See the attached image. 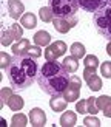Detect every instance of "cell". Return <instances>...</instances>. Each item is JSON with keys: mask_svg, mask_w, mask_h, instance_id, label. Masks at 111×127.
<instances>
[{"mask_svg": "<svg viewBox=\"0 0 111 127\" xmlns=\"http://www.w3.org/2000/svg\"><path fill=\"white\" fill-rule=\"evenodd\" d=\"M70 73L65 70L63 64L57 61H46L39 70L37 84L49 96H62L70 84Z\"/></svg>", "mask_w": 111, "mask_h": 127, "instance_id": "1", "label": "cell"}, {"mask_svg": "<svg viewBox=\"0 0 111 127\" xmlns=\"http://www.w3.org/2000/svg\"><path fill=\"white\" fill-rule=\"evenodd\" d=\"M39 65H37L36 59L29 58V56H14L6 68V74H8L9 84L14 90H25L34 84L37 81V74H39Z\"/></svg>", "mask_w": 111, "mask_h": 127, "instance_id": "2", "label": "cell"}, {"mask_svg": "<svg viewBox=\"0 0 111 127\" xmlns=\"http://www.w3.org/2000/svg\"><path fill=\"white\" fill-rule=\"evenodd\" d=\"M48 2L54 17L59 19H70L77 16V11L80 8L77 0H48Z\"/></svg>", "mask_w": 111, "mask_h": 127, "instance_id": "3", "label": "cell"}, {"mask_svg": "<svg viewBox=\"0 0 111 127\" xmlns=\"http://www.w3.org/2000/svg\"><path fill=\"white\" fill-rule=\"evenodd\" d=\"M94 27L103 39L111 40V5L94 12Z\"/></svg>", "mask_w": 111, "mask_h": 127, "instance_id": "4", "label": "cell"}, {"mask_svg": "<svg viewBox=\"0 0 111 127\" xmlns=\"http://www.w3.org/2000/svg\"><path fill=\"white\" fill-rule=\"evenodd\" d=\"M23 28L22 25L18 23H12L8 30H3L2 34H0V40H2V45L3 47H8L12 43V40H20L23 39Z\"/></svg>", "mask_w": 111, "mask_h": 127, "instance_id": "5", "label": "cell"}, {"mask_svg": "<svg viewBox=\"0 0 111 127\" xmlns=\"http://www.w3.org/2000/svg\"><path fill=\"white\" fill-rule=\"evenodd\" d=\"M66 43L62 42V40H56L53 43H49L45 50V59L46 61H56L57 58L63 56L66 53Z\"/></svg>", "mask_w": 111, "mask_h": 127, "instance_id": "6", "label": "cell"}, {"mask_svg": "<svg viewBox=\"0 0 111 127\" xmlns=\"http://www.w3.org/2000/svg\"><path fill=\"white\" fill-rule=\"evenodd\" d=\"M53 25H54V28L57 30L59 33L65 34V33H68L71 28H74V27L77 25V16L70 17V19H59V17H54V19H53Z\"/></svg>", "mask_w": 111, "mask_h": 127, "instance_id": "7", "label": "cell"}, {"mask_svg": "<svg viewBox=\"0 0 111 127\" xmlns=\"http://www.w3.org/2000/svg\"><path fill=\"white\" fill-rule=\"evenodd\" d=\"M79 6L88 12H96L99 9L105 8L107 5H110V0H77Z\"/></svg>", "mask_w": 111, "mask_h": 127, "instance_id": "8", "label": "cell"}, {"mask_svg": "<svg viewBox=\"0 0 111 127\" xmlns=\"http://www.w3.org/2000/svg\"><path fill=\"white\" fill-rule=\"evenodd\" d=\"M29 123L34 127H43L46 124V115L42 109H33L29 112Z\"/></svg>", "mask_w": 111, "mask_h": 127, "instance_id": "9", "label": "cell"}, {"mask_svg": "<svg viewBox=\"0 0 111 127\" xmlns=\"http://www.w3.org/2000/svg\"><path fill=\"white\" fill-rule=\"evenodd\" d=\"M25 12V6L20 0H8V14L12 19H22Z\"/></svg>", "mask_w": 111, "mask_h": 127, "instance_id": "10", "label": "cell"}, {"mask_svg": "<svg viewBox=\"0 0 111 127\" xmlns=\"http://www.w3.org/2000/svg\"><path fill=\"white\" fill-rule=\"evenodd\" d=\"M96 105L99 110L103 112V115L107 118H111V98L103 95V96H99L96 98Z\"/></svg>", "mask_w": 111, "mask_h": 127, "instance_id": "11", "label": "cell"}, {"mask_svg": "<svg viewBox=\"0 0 111 127\" xmlns=\"http://www.w3.org/2000/svg\"><path fill=\"white\" fill-rule=\"evenodd\" d=\"M34 42L36 45L39 47H48L49 43H51V34L48 33V31H37V33L34 34Z\"/></svg>", "mask_w": 111, "mask_h": 127, "instance_id": "12", "label": "cell"}, {"mask_svg": "<svg viewBox=\"0 0 111 127\" xmlns=\"http://www.w3.org/2000/svg\"><path fill=\"white\" fill-rule=\"evenodd\" d=\"M76 123H77V116H76V113L71 112V110L65 112L63 115L60 116V126L62 127H73V126H76Z\"/></svg>", "mask_w": 111, "mask_h": 127, "instance_id": "13", "label": "cell"}, {"mask_svg": "<svg viewBox=\"0 0 111 127\" xmlns=\"http://www.w3.org/2000/svg\"><path fill=\"white\" fill-rule=\"evenodd\" d=\"M66 104L68 101L63 96H53V99H49V107L54 110V112H62L66 109Z\"/></svg>", "mask_w": 111, "mask_h": 127, "instance_id": "14", "label": "cell"}, {"mask_svg": "<svg viewBox=\"0 0 111 127\" xmlns=\"http://www.w3.org/2000/svg\"><path fill=\"white\" fill-rule=\"evenodd\" d=\"M62 96H63L68 102H74V101H77L79 96H80V88H76V87H71L68 85L66 90L62 93Z\"/></svg>", "mask_w": 111, "mask_h": 127, "instance_id": "15", "label": "cell"}, {"mask_svg": "<svg viewBox=\"0 0 111 127\" xmlns=\"http://www.w3.org/2000/svg\"><path fill=\"white\" fill-rule=\"evenodd\" d=\"M20 25H22V27H25L26 30H33L36 25H37V19H36V16L33 14V12H25V14L22 16Z\"/></svg>", "mask_w": 111, "mask_h": 127, "instance_id": "16", "label": "cell"}, {"mask_svg": "<svg viewBox=\"0 0 111 127\" xmlns=\"http://www.w3.org/2000/svg\"><path fill=\"white\" fill-rule=\"evenodd\" d=\"M23 99L20 98V96H18V95H12V96L8 99V102H6V105H8L9 107V109L12 110V112H18V110H22L23 109Z\"/></svg>", "mask_w": 111, "mask_h": 127, "instance_id": "17", "label": "cell"}, {"mask_svg": "<svg viewBox=\"0 0 111 127\" xmlns=\"http://www.w3.org/2000/svg\"><path fill=\"white\" fill-rule=\"evenodd\" d=\"M28 47H29V40L28 39H20V40H17V43L12 45V53L16 56H23L26 53Z\"/></svg>", "mask_w": 111, "mask_h": 127, "instance_id": "18", "label": "cell"}, {"mask_svg": "<svg viewBox=\"0 0 111 127\" xmlns=\"http://www.w3.org/2000/svg\"><path fill=\"white\" fill-rule=\"evenodd\" d=\"M85 81H86V84H88V87L91 88L92 92H97V90H100V88H102V79L99 78L97 73L88 76V78H85Z\"/></svg>", "mask_w": 111, "mask_h": 127, "instance_id": "19", "label": "cell"}, {"mask_svg": "<svg viewBox=\"0 0 111 127\" xmlns=\"http://www.w3.org/2000/svg\"><path fill=\"white\" fill-rule=\"evenodd\" d=\"M62 64H63V67H65V70L68 73H76L77 68H79V62H77V59L74 58V56H68V58H65Z\"/></svg>", "mask_w": 111, "mask_h": 127, "instance_id": "20", "label": "cell"}, {"mask_svg": "<svg viewBox=\"0 0 111 127\" xmlns=\"http://www.w3.org/2000/svg\"><path fill=\"white\" fill-rule=\"evenodd\" d=\"M71 56H74L76 59L85 58V47L80 42H74L71 45Z\"/></svg>", "mask_w": 111, "mask_h": 127, "instance_id": "21", "label": "cell"}, {"mask_svg": "<svg viewBox=\"0 0 111 127\" xmlns=\"http://www.w3.org/2000/svg\"><path fill=\"white\" fill-rule=\"evenodd\" d=\"M28 124V118L23 115V113H16L11 119V126L12 127H25Z\"/></svg>", "mask_w": 111, "mask_h": 127, "instance_id": "22", "label": "cell"}, {"mask_svg": "<svg viewBox=\"0 0 111 127\" xmlns=\"http://www.w3.org/2000/svg\"><path fill=\"white\" fill-rule=\"evenodd\" d=\"M39 16H40V19H42V22H45V23L53 22V19H54V14H53V11H51V8H49V6H43V8H40Z\"/></svg>", "mask_w": 111, "mask_h": 127, "instance_id": "23", "label": "cell"}, {"mask_svg": "<svg viewBox=\"0 0 111 127\" xmlns=\"http://www.w3.org/2000/svg\"><path fill=\"white\" fill-rule=\"evenodd\" d=\"M14 95V88H2L0 90V107H3L6 102H8V99Z\"/></svg>", "mask_w": 111, "mask_h": 127, "instance_id": "24", "label": "cell"}, {"mask_svg": "<svg viewBox=\"0 0 111 127\" xmlns=\"http://www.w3.org/2000/svg\"><path fill=\"white\" fill-rule=\"evenodd\" d=\"M83 64H85V67L97 68L99 67V59H97V56H94V54H86L83 58Z\"/></svg>", "mask_w": 111, "mask_h": 127, "instance_id": "25", "label": "cell"}, {"mask_svg": "<svg viewBox=\"0 0 111 127\" xmlns=\"http://www.w3.org/2000/svg\"><path fill=\"white\" fill-rule=\"evenodd\" d=\"M25 56H29V58H33V59H39L40 56H42V50L39 45H34V47H28L26 50V53H25Z\"/></svg>", "mask_w": 111, "mask_h": 127, "instance_id": "26", "label": "cell"}, {"mask_svg": "<svg viewBox=\"0 0 111 127\" xmlns=\"http://www.w3.org/2000/svg\"><path fill=\"white\" fill-rule=\"evenodd\" d=\"M76 112H77V113H82V115L88 113V102H86V99L77 101V104H76Z\"/></svg>", "mask_w": 111, "mask_h": 127, "instance_id": "27", "label": "cell"}, {"mask_svg": "<svg viewBox=\"0 0 111 127\" xmlns=\"http://www.w3.org/2000/svg\"><path fill=\"white\" fill-rule=\"evenodd\" d=\"M83 124L85 127H100V121L96 116H86L83 119Z\"/></svg>", "mask_w": 111, "mask_h": 127, "instance_id": "28", "label": "cell"}, {"mask_svg": "<svg viewBox=\"0 0 111 127\" xmlns=\"http://www.w3.org/2000/svg\"><path fill=\"white\" fill-rule=\"evenodd\" d=\"M86 102H88V113H91V115H96V113L99 112L97 105H96V98H94V96H90L88 99H86Z\"/></svg>", "mask_w": 111, "mask_h": 127, "instance_id": "29", "label": "cell"}, {"mask_svg": "<svg viewBox=\"0 0 111 127\" xmlns=\"http://www.w3.org/2000/svg\"><path fill=\"white\" fill-rule=\"evenodd\" d=\"M100 73L103 78L111 79V62H103L100 65Z\"/></svg>", "mask_w": 111, "mask_h": 127, "instance_id": "30", "label": "cell"}, {"mask_svg": "<svg viewBox=\"0 0 111 127\" xmlns=\"http://www.w3.org/2000/svg\"><path fill=\"white\" fill-rule=\"evenodd\" d=\"M11 61H12V58L9 54H6V53H0V67L2 68H8L9 67V64H11Z\"/></svg>", "mask_w": 111, "mask_h": 127, "instance_id": "31", "label": "cell"}, {"mask_svg": "<svg viewBox=\"0 0 111 127\" xmlns=\"http://www.w3.org/2000/svg\"><path fill=\"white\" fill-rule=\"evenodd\" d=\"M80 84H82V82H80V78H77L76 74H71V76H70V84H68V85L76 87V88H80Z\"/></svg>", "mask_w": 111, "mask_h": 127, "instance_id": "32", "label": "cell"}, {"mask_svg": "<svg viewBox=\"0 0 111 127\" xmlns=\"http://www.w3.org/2000/svg\"><path fill=\"white\" fill-rule=\"evenodd\" d=\"M107 53H108V54L111 56V40L108 42V45H107Z\"/></svg>", "mask_w": 111, "mask_h": 127, "instance_id": "33", "label": "cell"}, {"mask_svg": "<svg viewBox=\"0 0 111 127\" xmlns=\"http://www.w3.org/2000/svg\"><path fill=\"white\" fill-rule=\"evenodd\" d=\"M110 5H111V0H110Z\"/></svg>", "mask_w": 111, "mask_h": 127, "instance_id": "34", "label": "cell"}]
</instances>
